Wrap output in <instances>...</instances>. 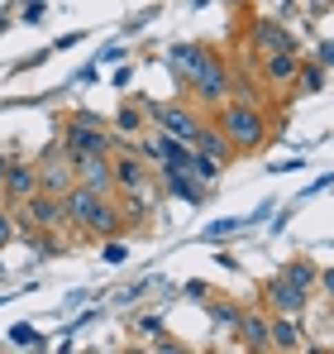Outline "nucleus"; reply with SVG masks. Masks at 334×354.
I'll list each match as a JSON object with an SVG mask.
<instances>
[{
    "label": "nucleus",
    "mask_w": 334,
    "mask_h": 354,
    "mask_svg": "<svg viewBox=\"0 0 334 354\" xmlns=\"http://www.w3.org/2000/svg\"><path fill=\"white\" fill-rule=\"evenodd\" d=\"M215 124H220V134L229 139L234 153H258L268 144V115L253 101H234V96L220 101L215 106Z\"/></svg>",
    "instance_id": "1"
},
{
    "label": "nucleus",
    "mask_w": 334,
    "mask_h": 354,
    "mask_svg": "<svg viewBox=\"0 0 334 354\" xmlns=\"http://www.w3.org/2000/svg\"><path fill=\"white\" fill-rule=\"evenodd\" d=\"M67 216L72 225L86 239H110L124 230V216H119V201L101 196V192H86V187H72L67 192Z\"/></svg>",
    "instance_id": "2"
},
{
    "label": "nucleus",
    "mask_w": 334,
    "mask_h": 354,
    "mask_svg": "<svg viewBox=\"0 0 334 354\" xmlns=\"http://www.w3.org/2000/svg\"><path fill=\"white\" fill-rule=\"evenodd\" d=\"M57 144H62V153H67V158H86V153H115L110 124L96 115V111H72V115L62 120Z\"/></svg>",
    "instance_id": "3"
},
{
    "label": "nucleus",
    "mask_w": 334,
    "mask_h": 354,
    "mask_svg": "<svg viewBox=\"0 0 334 354\" xmlns=\"http://www.w3.org/2000/svg\"><path fill=\"white\" fill-rule=\"evenodd\" d=\"M186 91L206 106V111H215L224 96H229V58L220 53H210L206 44H201V53H196V67H191V77H186Z\"/></svg>",
    "instance_id": "4"
},
{
    "label": "nucleus",
    "mask_w": 334,
    "mask_h": 354,
    "mask_svg": "<svg viewBox=\"0 0 334 354\" xmlns=\"http://www.w3.org/2000/svg\"><path fill=\"white\" fill-rule=\"evenodd\" d=\"M139 106H144V120H153L163 134L181 139V144H191V139H196V129L206 124L191 106H177V101H172V106H163V101H139Z\"/></svg>",
    "instance_id": "5"
},
{
    "label": "nucleus",
    "mask_w": 334,
    "mask_h": 354,
    "mask_svg": "<svg viewBox=\"0 0 334 354\" xmlns=\"http://www.w3.org/2000/svg\"><path fill=\"white\" fill-rule=\"evenodd\" d=\"M34 177H39V192H53V196H67V192L77 187V168H72V158L62 153V144H48V149L39 153Z\"/></svg>",
    "instance_id": "6"
},
{
    "label": "nucleus",
    "mask_w": 334,
    "mask_h": 354,
    "mask_svg": "<svg viewBox=\"0 0 334 354\" xmlns=\"http://www.w3.org/2000/svg\"><path fill=\"white\" fill-rule=\"evenodd\" d=\"M258 301H263V311L268 316H301L306 306H311V292L306 288H296V283H286V278H268L263 283V292H258Z\"/></svg>",
    "instance_id": "7"
},
{
    "label": "nucleus",
    "mask_w": 334,
    "mask_h": 354,
    "mask_svg": "<svg viewBox=\"0 0 334 354\" xmlns=\"http://www.w3.org/2000/svg\"><path fill=\"white\" fill-rule=\"evenodd\" d=\"M72 168H77V187L101 192V196H115V163H110V153H86V158H72Z\"/></svg>",
    "instance_id": "8"
},
{
    "label": "nucleus",
    "mask_w": 334,
    "mask_h": 354,
    "mask_svg": "<svg viewBox=\"0 0 334 354\" xmlns=\"http://www.w3.org/2000/svg\"><path fill=\"white\" fill-rule=\"evenodd\" d=\"M248 44L258 48V58L263 53H296V34L286 29V19H253V34H248Z\"/></svg>",
    "instance_id": "9"
},
{
    "label": "nucleus",
    "mask_w": 334,
    "mask_h": 354,
    "mask_svg": "<svg viewBox=\"0 0 334 354\" xmlns=\"http://www.w3.org/2000/svg\"><path fill=\"white\" fill-rule=\"evenodd\" d=\"M110 163H115V192L134 196V192L153 187V173H148V163H144L139 153H124V149H115V153H110Z\"/></svg>",
    "instance_id": "10"
},
{
    "label": "nucleus",
    "mask_w": 334,
    "mask_h": 354,
    "mask_svg": "<svg viewBox=\"0 0 334 354\" xmlns=\"http://www.w3.org/2000/svg\"><path fill=\"white\" fill-rule=\"evenodd\" d=\"M24 206H29V216H34V230H67V225H72V216H67V196L34 192Z\"/></svg>",
    "instance_id": "11"
},
{
    "label": "nucleus",
    "mask_w": 334,
    "mask_h": 354,
    "mask_svg": "<svg viewBox=\"0 0 334 354\" xmlns=\"http://www.w3.org/2000/svg\"><path fill=\"white\" fill-rule=\"evenodd\" d=\"M229 335H234L239 350H253V354L273 350V340H268V311H239V321H234Z\"/></svg>",
    "instance_id": "12"
},
{
    "label": "nucleus",
    "mask_w": 334,
    "mask_h": 354,
    "mask_svg": "<svg viewBox=\"0 0 334 354\" xmlns=\"http://www.w3.org/2000/svg\"><path fill=\"white\" fill-rule=\"evenodd\" d=\"M163 196H181V201L201 206V201H206V182L191 173V168H172V163H163Z\"/></svg>",
    "instance_id": "13"
},
{
    "label": "nucleus",
    "mask_w": 334,
    "mask_h": 354,
    "mask_svg": "<svg viewBox=\"0 0 334 354\" xmlns=\"http://www.w3.org/2000/svg\"><path fill=\"white\" fill-rule=\"evenodd\" d=\"M39 192V177H34V163H19V158H10V168L0 177V196L5 201H29Z\"/></svg>",
    "instance_id": "14"
},
{
    "label": "nucleus",
    "mask_w": 334,
    "mask_h": 354,
    "mask_svg": "<svg viewBox=\"0 0 334 354\" xmlns=\"http://www.w3.org/2000/svg\"><path fill=\"white\" fill-rule=\"evenodd\" d=\"M268 340H273V350H306L301 316H268Z\"/></svg>",
    "instance_id": "15"
},
{
    "label": "nucleus",
    "mask_w": 334,
    "mask_h": 354,
    "mask_svg": "<svg viewBox=\"0 0 334 354\" xmlns=\"http://www.w3.org/2000/svg\"><path fill=\"white\" fill-rule=\"evenodd\" d=\"M296 67H301V58L296 53H263V82L268 86H291L296 82Z\"/></svg>",
    "instance_id": "16"
},
{
    "label": "nucleus",
    "mask_w": 334,
    "mask_h": 354,
    "mask_svg": "<svg viewBox=\"0 0 334 354\" xmlns=\"http://www.w3.org/2000/svg\"><path fill=\"white\" fill-rule=\"evenodd\" d=\"M191 149H196V153H206V158H220V163H229V158H234V149H229V139L220 134V124H210V120H206V124L196 129V139H191Z\"/></svg>",
    "instance_id": "17"
},
{
    "label": "nucleus",
    "mask_w": 334,
    "mask_h": 354,
    "mask_svg": "<svg viewBox=\"0 0 334 354\" xmlns=\"http://www.w3.org/2000/svg\"><path fill=\"white\" fill-rule=\"evenodd\" d=\"M229 96L234 101H253V106H263V96H258V77H248V62L234 58L229 62ZM224 96V101H229Z\"/></svg>",
    "instance_id": "18"
},
{
    "label": "nucleus",
    "mask_w": 334,
    "mask_h": 354,
    "mask_svg": "<svg viewBox=\"0 0 334 354\" xmlns=\"http://www.w3.org/2000/svg\"><path fill=\"white\" fill-rule=\"evenodd\" d=\"M196 53H201V44H172V48H167V72H172L177 91H186V77H191V67H196Z\"/></svg>",
    "instance_id": "19"
},
{
    "label": "nucleus",
    "mask_w": 334,
    "mask_h": 354,
    "mask_svg": "<svg viewBox=\"0 0 334 354\" xmlns=\"http://www.w3.org/2000/svg\"><path fill=\"white\" fill-rule=\"evenodd\" d=\"M282 278H286V283H296V288H306V292H315L320 268H315L311 259H286V263H282Z\"/></svg>",
    "instance_id": "20"
},
{
    "label": "nucleus",
    "mask_w": 334,
    "mask_h": 354,
    "mask_svg": "<svg viewBox=\"0 0 334 354\" xmlns=\"http://www.w3.org/2000/svg\"><path fill=\"white\" fill-rule=\"evenodd\" d=\"M239 311H244V306H239V301H229V297H220V292H215V301H206V316H210V326H215V330H224V335L234 330Z\"/></svg>",
    "instance_id": "21"
},
{
    "label": "nucleus",
    "mask_w": 334,
    "mask_h": 354,
    "mask_svg": "<svg viewBox=\"0 0 334 354\" xmlns=\"http://www.w3.org/2000/svg\"><path fill=\"white\" fill-rule=\"evenodd\" d=\"M115 139H139L144 134V111H139V101H129V106H119V115H115Z\"/></svg>",
    "instance_id": "22"
},
{
    "label": "nucleus",
    "mask_w": 334,
    "mask_h": 354,
    "mask_svg": "<svg viewBox=\"0 0 334 354\" xmlns=\"http://www.w3.org/2000/svg\"><path fill=\"white\" fill-rule=\"evenodd\" d=\"M291 86H301V91H311V96H315V91H325V62H320V58H315V62H301Z\"/></svg>",
    "instance_id": "23"
},
{
    "label": "nucleus",
    "mask_w": 334,
    "mask_h": 354,
    "mask_svg": "<svg viewBox=\"0 0 334 354\" xmlns=\"http://www.w3.org/2000/svg\"><path fill=\"white\" fill-rule=\"evenodd\" d=\"M10 345H19V350H43L48 340H43L34 326H24V321H19V326H10Z\"/></svg>",
    "instance_id": "24"
},
{
    "label": "nucleus",
    "mask_w": 334,
    "mask_h": 354,
    "mask_svg": "<svg viewBox=\"0 0 334 354\" xmlns=\"http://www.w3.org/2000/svg\"><path fill=\"white\" fill-rule=\"evenodd\" d=\"M220 173H224L220 158H206V153H196V177H201V182H215Z\"/></svg>",
    "instance_id": "25"
},
{
    "label": "nucleus",
    "mask_w": 334,
    "mask_h": 354,
    "mask_svg": "<svg viewBox=\"0 0 334 354\" xmlns=\"http://www.w3.org/2000/svg\"><path fill=\"white\" fill-rule=\"evenodd\" d=\"M101 259H106V263H124V259H129V249L110 235V239H101Z\"/></svg>",
    "instance_id": "26"
},
{
    "label": "nucleus",
    "mask_w": 334,
    "mask_h": 354,
    "mask_svg": "<svg viewBox=\"0 0 334 354\" xmlns=\"http://www.w3.org/2000/svg\"><path fill=\"white\" fill-rule=\"evenodd\" d=\"M10 239H14V216H10V201L0 196V249H5Z\"/></svg>",
    "instance_id": "27"
},
{
    "label": "nucleus",
    "mask_w": 334,
    "mask_h": 354,
    "mask_svg": "<svg viewBox=\"0 0 334 354\" xmlns=\"http://www.w3.org/2000/svg\"><path fill=\"white\" fill-rule=\"evenodd\" d=\"M139 335H163V316H144L139 321Z\"/></svg>",
    "instance_id": "28"
},
{
    "label": "nucleus",
    "mask_w": 334,
    "mask_h": 354,
    "mask_svg": "<svg viewBox=\"0 0 334 354\" xmlns=\"http://www.w3.org/2000/svg\"><path fill=\"white\" fill-rule=\"evenodd\" d=\"M315 58L325 62V67H334V39H320V48H315Z\"/></svg>",
    "instance_id": "29"
},
{
    "label": "nucleus",
    "mask_w": 334,
    "mask_h": 354,
    "mask_svg": "<svg viewBox=\"0 0 334 354\" xmlns=\"http://www.w3.org/2000/svg\"><path fill=\"white\" fill-rule=\"evenodd\" d=\"M43 19V0H29V10H24V24H39Z\"/></svg>",
    "instance_id": "30"
},
{
    "label": "nucleus",
    "mask_w": 334,
    "mask_h": 354,
    "mask_svg": "<svg viewBox=\"0 0 334 354\" xmlns=\"http://www.w3.org/2000/svg\"><path fill=\"white\" fill-rule=\"evenodd\" d=\"M129 82H134V67H129V62H124V67H115V86H119V91H124V86H129Z\"/></svg>",
    "instance_id": "31"
},
{
    "label": "nucleus",
    "mask_w": 334,
    "mask_h": 354,
    "mask_svg": "<svg viewBox=\"0 0 334 354\" xmlns=\"http://www.w3.org/2000/svg\"><path fill=\"white\" fill-rule=\"evenodd\" d=\"M315 288H320V292L334 301V268H325V273H320V283H315Z\"/></svg>",
    "instance_id": "32"
},
{
    "label": "nucleus",
    "mask_w": 334,
    "mask_h": 354,
    "mask_svg": "<svg viewBox=\"0 0 334 354\" xmlns=\"http://www.w3.org/2000/svg\"><path fill=\"white\" fill-rule=\"evenodd\" d=\"M206 292H210L206 283H186V297H196V301H206Z\"/></svg>",
    "instance_id": "33"
},
{
    "label": "nucleus",
    "mask_w": 334,
    "mask_h": 354,
    "mask_svg": "<svg viewBox=\"0 0 334 354\" xmlns=\"http://www.w3.org/2000/svg\"><path fill=\"white\" fill-rule=\"evenodd\" d=\"M5 24H10V15H0V34H5Z\"/></svg>",
    "instance_id": "34"
},
{
    "label": "nucleus",
    "mask_w": 334,
    "mask_h": 354,
    "mask_svg": "<svg viewBox=\"0 0 334 354\" xmlns=\"http://www.w3.org/2000/svg\"><path fill=\"white\" fill-rule=\"evenodd\" d=\"M224 5H239V0H224Z\"/></svg>",
    "instance_id": "35"
},
{
    "label": "nucleus",
    "mask_w": 334,
    "mask_h": 354,
    "mask_svg": "<svg viewBox=\"0 0 334 354\" xmlns=\"http://www.w3.org/2000/svg\"><path fill=\"white\" fill-rule=\"evenodd\" d=\"M330 5H334V0H330Z\"/></svg>",
    "instance_id": "36"
}]
</instances>
